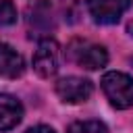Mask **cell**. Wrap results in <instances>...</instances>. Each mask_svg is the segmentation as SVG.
<instances>
[{
	"mask_svg": "<svg viewBox=\"0 0 133 133\" xmlns=\"http://www.w3.org/2000/svg\"><path fill=\"white\" fill-rule=\"evenodd\" d=\"M102 89L112 106L131 108L133 106V79L125 73L110 71L102 77Z\"/></svg>",
	"mask_w": 133,
	"mask_h": 133,
	"instance_id": "6da1fadb",
	"label": "cell"
},
{
	"mask_svg": "<svg viewBox=\"0 0 133 133\" xmlns=\"http://www.w3.org/2000/svg\"><path fill=\"white\" fill-rule=\"evenodd\" d=\"M69 58L87 69V71H96V69H102L106 62H108V52L104 46L100 44H94V42H87V39H75L71 42L69 50H66Z\"/></svg>",
	"mask_w": 133,
	"mask_h": 133,
	"instance_id": "7a4b0ae2",
	"label": "cell"
},
{
	"mask_svg": "<svg viewBox=\"0 0 133 133\" xmlns=\"http://www.w3.org/2000/svg\"><path fill=\"white\" fill-rule=\"evenodd\" d=\"M58 64H60V48H58V44L54 39H50V37H44L39 42L35 54H33V71L39 77L48 79L58 71Z\"/></svg>",
	"mask_w": 133,
	"mask_h": 133,
	"instance_id": "3957f363",
	"label": "cell"
},
{
	"mask_svg": "<svg viewBox=\"0 0 133 133\" xmlns=\"http://www.w3.org/2000/svg\"><path fill=\"white\" fill-rule=\"evenodd\" d=\"M129 6H131V0H87L89 15L94 17L96 23H102V25L116 23Z\"/></svg>",
	"mask_w": 133,
	"mask_h": 133,
	"instance_id": "277c9868",
	"label": "cell"
},
{
	"mask_svg": "<svg viewBox=\"0 0 133 133\" xmlns=\"http://www.w3.org/2000/svg\"><path fill=\"white\" fill-rule=\"evenodd\" d=\"M91 83L83 77H62L56 83V94L66 104H81L91 96Z\"/></svg>",
	"mask_w": 133,
	"mask_h": 133,
	"instance_id": "5b68a950",
	"label": "cell"
},
{
	"mask_svg": "<svg viewBox=\"0 0 133 133\" xmlns=\"http://www.w3.org/2000/svg\"><path fill=\"white\" fill-rule=\"evenodd\" d=\"M25 71V60L23 56L8 44L0 42V77L6 79H17Z\"/></svg>",
	"mask_w": 133,
	"mask_h": 133,
	"instance_id": "8992f818",
	"label": "cell"
},
{
	"mask_svg": "<svg viewBox=\"0 0 133 133\" xmlns=\"http://www.w3.org/2000/svg\"><path fill=\"white\" fill-rule=\"evenodd\" d=\"M23 116V106L12 96L0 94V131H8L19 125Z\"/></svg>",
	"mask_w": 133,
	"mask_h": 133,
	"instance_id": "52a82bcc",
	"label": "cell"
},
{
	"mask_svg": "<svg viewBox=\"0 0 133 133\" xmlns=\"http://www.w3.org/2000/svg\"><path fill=\"white\" fill-rule=\"evenodd\" d=\"M69 133H108V129L100 121H79L69 127Z\"/></svg>",
	"mask_w": 133,
	"mask_h": 133,
	"instance_id": "ba28073f",
	"label": "cell"
},
{
	"mask_svg": "<svg viewBox=\"0 0 133 133\" xmlns=\"http://www.w3.org/2000/svg\"><path fill=\"white\" fill-rule=\"evenodd\" d=\"M17 21V8L12 0H0V25H12Z\"/></svg>",
	"mask_w": 133,
	"mask_h": 133,
	"instance_id": "9c48e42d",
	"label": "cell"
},
{
	"mask_svg": "<svg viewBox=\"0 0 133 133\" xmlns=\"http://www.w3.org/2000/svg\"><path fill=\"white\" fill-rule=\"evenodd\" d=\"M25 133H54V129H50V127H46V125H37V127L27 129Z\"/></svg>",
	"mask_w": 133,
	"mask_h": 133,
	"instance_id": "30bf717a",
	"label": "cell"
},
{
	"mask_svg": "<svg viewBox=\"0 0 133 133\" xmlns=\"http://www.w3.org/2000/svg\"><path fill=\"white\" fill-rule=\"evenodd\" d=\"M131 31H133V23H131Z\"/></svg>",
	"mask_w": 133,
	"mask_h": 133,
	"instance_id": "8fae6325",
	"label": "cell"
}]
</instances>
